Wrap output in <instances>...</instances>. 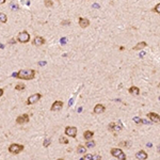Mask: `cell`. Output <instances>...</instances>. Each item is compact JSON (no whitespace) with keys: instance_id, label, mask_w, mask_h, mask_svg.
I'll list each match as a JSON object with an SVG mask.
<instances>
[{"instance_id":"40","label":"cell","mask_w":160,"mask_h":160,"mask_svg":"<svg viewBox=\"0 0 160 160\" xmlns=\"http://www.w3.org/2000/svg\"><path fill=\"white\" fill-rule=\"evenodd\" d=\"M144 55H145V53H144V52H141V53H140V57H143Z\"/></svg>"},{"instance_id":"27","label":"cell","mask_w":160,"mask_h":160,"mask_svg":"<svg viewBox=\"0 0 160 160\" xmlns=\"http://www.w3.org/2000/svg\"><path fill=\"white\" fill-rule=\"evenodd\" d=\"M133 121H135L137 124H142V119H141L140 117H137V116L133 117Z\"/></svg>"},{"instance_id":"26","label":"cell","mask_w":160,"mask_h":160,"mask_svg":"<svg viewBox=\"0 0 160 160\" xmlns=\"http://www.w3.org/2000/svg\"><path fill=\"white\" fill-rule=\"evenodd\" d=\"M153 11H154V12H156V13H159V14H160V3L156 4V7L153 9Z\"/></svg>"},{"instance_id":"5","label":"cell","mask_w":160,"mask_h":160,"mask_svg":"<svg viewBox=\"0 0 160 160\" xmlns=\"http://www.w3.org/2000/svg\"><path fill=\"white\" fill-rule=\"evenodd\" d=\"M42 95L38 94V93H35V94H32L30 97H28V100H27V104L28 105H33L35 102H37L39 99H41Z\"/></svg>"},{"instance_id":"29","label":"cell","mask_w":160,"mask_h":160,"mask_svg":"<svg viewBox=\"0 0 160 160\" xmlns=\"http://www.w3.org/2000/svg\"><path fill=\"white\" fill-rule=\"evenodd\" d=\"M11 9H12V10H18L19 8H18L17 4H15V3H13V2H12V3H11Z\"/></svg>"},{"instance_id":"39","label":"cell","mask_w":160,"mask_h":160,"mask_svg":"<svg viewBox=\"0 0 160 160\" xmlns=\"http://www.w3.org/2000/svg\"><path fill=\"white\" fill-rule=\"evenodd\" d=\"M157 148H158V150H157V151H158V153H160V144L158 145V147H157Z\"/></svg>"},{"instance_id":"42","label":"cell","mask_w":160,"mask_h":160,"mask_svg":"<svg viewBox=\"0 0 160 160\" xmlns=\"http://www.w3.org/2000/svg\"><path fill=\"white\" fill-rule=\"evenodd\" d=\"M58 160H63V159H62V158H61V159H58Z\"/></svg>"},{"instance_id":"28","label":"cell","mask_w":160,"mask_h":160,"mask_svg":"<svg viewBox=\"0 0 160 160\" xmlns=\"http://www.w3.org/2000/svg\"><path fill=\"white\" fill-rule=\"evenodd\" d=\"M101 159V157L99 156V155H93V157H92V160H100Z\"/></svg>"},{"instance_id":"36","label":"cell","mask_w":160,"mask_h":160,"mask_svg":"<svg viewBox=\"0 0 160 160\" xmlns=\"http://www.w3.org/2000/svg\"><path fill=\"white\" fill-rule=\"evenodd\" d=\"M3 3H5V0H0V5L3 4Z\"/></svg>"},{"instance_id":"19","label":"cell","mask_w":160,"mask_h":160,"mask_svg":"<svg viewBox=\"0 0 160 160\" xmlns=\"http://www.w3.org/2000/svg\"><path fill=\"white\" fill-rule=\"evenodd\" d=\"M85 152H87V148L84 147V146H82V145L78 146V148H77V153L78 154H84Z\"/></svg>"},{"instance_id":"2","label":"cell","mask_w":160,"mask_h":160,"mask_svg":"<svg viewBox=\"0 0 160 160\" xmlns=\"http://www.w3.org/2000/svg\"><path fill=\"white\" fill-rule=\"evenodd\" d=\"M17 41L19 43H28L30 41V34L27 31H22L20 33H18L17 35Z\"/></svg>"},{"instance_id":"30","label":"cell","mask_w":160,"mask_h":160,"mask_svg":"<svg viewBox=\"0 0 160 160\" xmlns=\"http://www.w3.org/2000/svg\"><path fill=\"white\" fill-rule=\"evenodd\" d=\"M119 146H130L129 142H121L119 143Z\"/></svg>"},{"instance_id":"25","label":"cell","mask_w":160,"mask_h":160,"mask_svg":"<svg viewBox=\"0 0 160 160\" xmlns=\"http://www.w3.org/2000/svg\"><path fill=\"white\" fill-rule=\"evenodd\" d=\"M50 143H51V140L50 139H45V141H44V147H48V146L50 145Z\"/></svg>"},{"instance_id":"31","label":"cell","mask_w":160,"mask_h":160,"mask_svg":"<svg viewBox=\"0 0 160 160\" xmlns=\"http://www.w3.org/2000/svg\"><path fill=\"white\" fill-rule=\"evenodd\" d=\"M46 61H41V62H38V65L39 66H44V65H46Z\"/></svg>"},{"instance_id":"32","label":"cell","mask_w":160,"mask_h":160,"mask_svg":"<svg viewBox=\"0 0 160 160\" xmlns=\"http://www.w3.org/2000/svg\"><path fill=\"white\" fill-rule=\"evenodd\" d=\"M61 24H62L63 26H65V25H70V24H71V21H70V20H66V21H62Z\"/></svg>"},{"instance_id":"15","label":"cell","mask_w":160,"mask_h":160,"mask_svg":"<svg viewBox=\"0 0 160 160\" xmlns=\"http://www.w3.org/2000/svg\"><path fill=\"white\" fill-rule=\"evenodd\" d=\"M94 136V132L93 131H90V130H87V131H84V133H83V137H84V139L85 140H91L92 139V137Z\"/></svg>"},{"instance_id":"23","label":"cell","mask_w":160,"mask_h":160,"mask_svg":"<svg viewBox=\"0 0 160 160\" xmlns=\"http://www.w3.org/2000/svg\"><path fill=\"white\" fill-rule=\"evenodd\" d=\"M59 142L62 143V144H67V143H68V140L66 139V138H64V137H61L60 140H59Z\"/></svg>"},{"instance_id":"9","label":"cell","mask_w":160,"mask_h":160,"mask_svg":"<svg viewBox=\"0 0 160 160\" xmlns=\"http://www.w3.org/2000/svg\"><path fill=\"white\" fill-rule=\"evenodd\" d=\"M32 43L34 46H42L43 44H45V38L42 36H35Z\"/></svg>"},{"instance_id":"6","label":"cell","mask_w":160,"mask_h":160,"mask_svg":"<svg viewBox=\"0 0 160 160\" xmlns=\"http://www.w3.org/2000/svg\"><path fill=\"white\" fill-rule=\"evenodd\" d=\"M108 129L110 131H121L123 129V124L121 122H118V123H111L108 126Z\"/></svg>"},{"instance_id":"11","label":"cell","mask_w":160,"mask_h":160,"mask_svg":"<svg viewBox=\"0 0 160 160\" xmlns=\"http://www.w3.org/2000/svg\"><path fill=\"white\" fill-rule=\"evenodd\" d=\"M63 107V102L58 100V101H55L51 106V111H58V110H61Z\"/></svg>"},{"instance_id":"8","label":"cell","mask_w":160,"mask_h":160,"mask_svg":"<svg viewBox=\"0 0 160 160\" xmlns=\"http://www.w3.org/2000/svg\"><path fill=\"white\" fill-rule=\"evenodd\" d=\"M29 122V115L28 114H22L19 115L16 118V123L17 124H25V123H28Z\"/></svg>"},{"instance_id":"13","label":"cell","mask_w":160,"mask_h":160,"mask_svg":"<svg viewBox=\"0 0 160 160\" xmlns=\"http://www.w3.org/2000/svg\"><path fill=\"white\" fill-rule=\"evenodd\" d=\"M105 110H106L105 106H104V105L98 104V105H96V106H95V108H94V113H95V114H101V113H104V112H105Z\"/></svg>"},{"instance_id":"16","label":"cell","mask_w":160,"mask_h":160,"mask_svg":"<svg viewBox=\"0 0 160 160\" xmlns=\"http://www.w3.org/2000/svg\"><path fill=\"white\" fill-rule=\"evenodd\" d=\"M147 46V44H146L145 42H140V43H138L135 47H133V50H139V49H143L144 47H146Z\"/></svg>"},{"instance_id":"37","label":"cell","mask_w":160,"mask_h":160,"mask_svg":"<svg viewBox=\"0 0 160 160\" xmlns=\"http://www.w3.org/2000/svg\"><path fill=\"white\" fill-rule=\"evenodd\" d=\"M73 101H74V99L72 98V99L70 100V102H68V105H70V106H72V104H73Z\"/></svg>"},{"instance_id":"22","label":"cell","mask_w":160,"mask_h":160,"mask_svg":"<svg viewBox=\"0 0 160 160\" xmlns=\"http://www.w3.org/2000/svg\"><path fill=\"white\" fill-rule=\"evenodd\" d=\"M44 2H45V5H46L47 8H51V7L53 5L52 1H50V0H44Z\"/></svg>"},{"instance_id":"41","label":"cell","mask_w":160,"mask_h":160,"mask_svg":"<svg viewBox=\"0 0 160 160\" xmlns=\"http://www.w3.org/2000/svg\"><path fill=\"white\" fill-rule=\"evenodd\" d=\"M152 145H153L152 143H147V146H148V147H151V146H152Z\"/></svg>"},{"instance_id":"3","label":"cell","mask_w":160,"mask_h":160,"mask_svg":"<svg viewBox=\"0 0 160 160\" xmlns=\"http://www.w3.org/2000/svg\"><path fill=\"white\" fill-rule=\"evenodd\" d=\"M111 155L119 160H125L126 159V156L125 154L123 153V151L121 148H112L111 150Z\"/></svg>"},{"instance_id":"1","label":"cell","mask_w":160,"mask_h":160,"mask_svg":"<svg viewBox=\"0 0 160 160\" xmlns=\"http://www.w3.org/2000/svg\"><path fill=\"white\" fill-rule=\"evenodd\" d=\"M35 76V71L33 70H20L17 73V78L24 80H32Z\"/></svg>"},{"instance_id":"18","label":"cell","mask_w":160,"mask_h":160,"mask_svg":"<svg viewBox=\"0 0 160 160\" xmlns=\"http://www.w3.org/2000/svg\"><path fill=\"white\" fill-rule=\"evenodd\" d=\"M7 20H8L7 15L4 14V13L0 12V24H4V22H7Z\"/></svg>"},{"instance_id":"7","label":"cell","mask_w":160,"mask_h":160,"mask_svg":"<svg viewBox=\"0 0 160 160\" xmlns=\"http://www.w3.org/2000/svg\"><path fill=\"white\" fill-rule=\"evenodd\" d=\"M65 133L70 137L75 138L77 136V128L76 127H72V126H67L65 128Z\"/></svg>"},{"instance_id":"17","label":"cell","mask_w":160,"mask_h":160,"mask_svg":"<svg viewBox=\"0 0 160 160\" xmlns=\"http://www.w3.org/2000/svg\"><path fill=\"white\" fill-rule=\"evenodd\" d=\"M129 93L131 95H139V93H140V90L137 88V87H131L129 89Z\"/></svg>"},{"instance_id":"34","label":"cell","mask_w":160,"mask_h":160,"mask_svg":"<svg viewBox=\"0 0 160 160\" xmlns=\"http://www.w3.org/2000/svg\"><path fill=\"white\" fill-rule=\"evenodd\" d=\"M142 124H151L148 121H146V119H142Z\"/></svg>"},{"instance_id":"35","label":"cell","mask_w":160,"mask_h":160,"mask_svg":"<svg viewBox=\"0 0 160 160\" xmlns=\"http://www.w3.org/2000/svg\"><path fill=\"white\" fill-rule=\"evenodd\" d=\"M2 94H3V90H2V89H0V97L2 96Z\"/></svg>"},{"instance_id":"38","label":"cell","mask_w":160,"mask_h":160,"mask_svg":"<svg viewBox=\"0 0 160 160\" xmlns=\"http://www.w3.org/2000/svg\"><path fill=\"white\" fill-rule=\"evenodd\" d=\"M12 76H13V77H15V78H17V73H14V74H13Z\"/></svg>"},{"instance_id":"4","label":"cell","mask_w":160,"mask_h":160,"mask_svg":"<svg viewBox=\"0 0 160 160\" xmlns=\"http://www.w3.org/2000/svg\"><path fill=\"white\" fill-rule=\"evenodd\" d=\"M21 151H24V145H19V144H11L9 146V152L12 154H19Z\"/></svg>"},{"instance_id":"12","label":"cell","mask_w":160,"mask_h":160,"mask_svg":"<svg viewBox=\"0 0 160 160\" xmlns=\"http://www.w3.org/2000/svg\"><path fill=\"white\" fill-rule=\"evenodd\" d=\"M79 26L81 27V28H87V27L90 26V20L88 18H83V17H80L79 18Z\"/></svg>"},{"instance_id":"10","label":"cell","mask_w":160,"mask_h":160,"mask_svg":"<svg viewBox=\"0 0 160 160\" xmlns=\"http://www.w3.org/2000/svg\"><path fill=\"white\" fill-rule=\"evenodd\" d=\"M147 116H148V118L151 119V121L154 122V123H159L160 122V116L157 113H155V112H150L147 114Z\"/></svg>"},{"instance_id":"24","label":"cell","mask_w":160,"mask_h":160,"mask_svg":"<svg viewBox=\"0 0 160 160\" xmlns=\"http://www.w3.org/2000/svg\"><path fill=\"white\" fill-rule=\"evenodd\" d=\"M92 157H93V155H91V154H87L83 158H81L80 160H92Z\"/></svg>"},{"instance_id":"33","label":"cell","mask_w":160,"mask_h":160,"mask_svg":"<svg viewBox=\"0 0 160 160\" xmlns=\"http://www.w3.org/2000/svg\"><path fill=\"white\" fill-rule=\"evenodd\" d=\"M66 43V38L65 37H62L61 38V44H65Z\"/></svg>"},{"instance_id":"21","label":"cell","mask_w":160,"mask_h":160,"mask_svg":"<svg viewBox=\"0 0 160 160\" xmlns=\"http://www.w3.org/2000/svg\"><path fill=\"white\" fill-rule=\"evenodd\" d=\"M25 84L24 83H17L16 85H15V90H17V91H21V90H25Z\"/></svg>"},{"instance_id":"20","label":"cell","mask_w":160,"mask_h":160,"mask_svg":"<svg viewBox=\"0 0 160 160\" xmlns=\"http://www.w3.org/2000/svg\"><path fill=\"white\" fill-rule=\"evenodd\" d=\"M85 146H87V147H89V148H92V147H94V146H95V142L94 141H91V140H89L88 142H87V144H85Z\"/></svg>"},{"instance_id":"14","label":"cell","mask_w":160,"mask_h":160,"mask_svg":"<svg viewBox=\"0 0 160 160\" xmlns=\"http://www.w3.org/2000/svg\"><path fill=\"white\" fill-rule=\"evenodd\" d=\"M136 157L139 160H145V159H147V154H146L144 151H140L136 154Z\"/></svg>"}]
</instances>
